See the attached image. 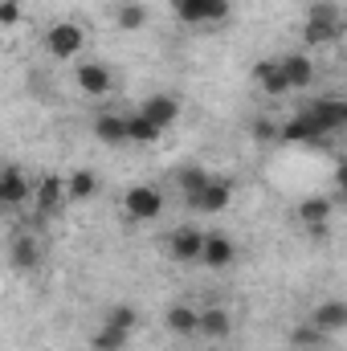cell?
<instances>
[{
    "instance_id": "obj_28",
    "label": "cell",
    "mask_w": 347,
    "mask_h": 351,
    "mask_svg": "<svg viewBox=\"0 0 347 351\" xmlns=\"http://www.w3.org/2000/svg\"><path fill=\"white\" fill-rule=\"evenodd\" d=\"M208 180H213V172H204V168H184V172H180V192H184V200L196 196L200 188H208Z\"/></svg>"
},
{
    "instance_id": "obj_29",
    "label": "cell",
    "mask_w": 347,
    "mask_h": 351,
    "mask_svg": "<svg viewBox=\"0 0 347 351\" xmlns=\"http://www.w3.org/2000/svg\"><path fill=\"white\" fill-rule=\"evenodd\" d=\"M250 131H254V139H258V143H282V127H278L274 119H258Z\"/></svg>"
},
{
    "instance_id": "obj_3",
    "label": "cell",
    "mask_w": 347,
    "mask_h": 351,
    "mask_svg": "<svg viewBox=\"0 0 347 351\" xmlns=\"http://www.w3.org/2000/svg\"><path fill=\"white\" fill-rule=\"evenodd\" d=\"M180 25H221L233 16V0H172Z\"/></svg>"
},
{
    "instance_id": "obj_11",
    "label": "cell",
    "mask_w": 347,
    "mask_h": 351,
    "mask_svg": "<svg viewBox=\"0 0 347 351\" xmlns=\"http://www.w3.org/2000/svg\"><path fill=\"white\" fill-rule=\"evenodd\" d=\"M229 331H233V315H229V306H221V302H204V306H200V339H229Z\"/></svg>"
},
{
    "instance_id": "obj_26",
    "label": "cell",
    "mask_w": 347,
    "mask_h": 351,
    "mask_svg": "<svg viewBox=\"0 0 347 351\" xmlns=\"http://www.w3.org/2000/svg\"><path fill=\"white\" fill-rule=\"evenodd\" d=\"M319 343H327V335H323L315 323H298V327H290V348L294 351H311V348H319Z\"/></svg>"
},
{
    "instance_id": "obj_20",
    "label": "cell",
    "mask_w": 347,
    "mask_h": 351,
    "mask_svg": "<svg viewBox=\"0 0 347 351\" xmlns=\"http://www.w3.org/2000/svg\"><path fill=\"white\" fill-rule=\"evenodd\" d=\"M282 70H286L290 90H307L315 82V62H311L302 49H298V53H286V58H282Z\"/></svg>"
},
{
    "instance_id": "obj_23",
    "label": "cell",
    "mask_w": 347,
    "mask_h": 351,
    "mask_svg": "<svg viewBox=\"0 0 347 351\" xmlns=\"http://www.w3.org/2000/svg\"><path fill=\"white\" fill-rule=\"evenodd\" d=\"M66 192H70V204H82L90 196H98V176L90 168H78V172L66 176Z\"/></svg>"
},
{
    "instance_id": "obj_6",
    "label": "cell",
    "mask_w": 347,
    "mask_h": 351,
    "mask_svg": "<svg viewBox=\"0 0 347 351\" xmlns=\"http://www.w3.org/2000/svg\"><path fill=\"white\" fill-rule=\"evenodd\" d=\"M229 200H233V180L213 176L208 188H200L196 196H188V208H196V213H225Z\"/></svg>"
},
{
    "instance_id": "obj_30",
    "label": "cell",
    "mask_w": 347,
    "mask_h": 351,
    "mask_svg": "<svg viewBox=\"0 0 347 351\" xmlns=\"http://www.w3.org/2000/svg\"><path fill=\"white\" fill-rule=\"evenodd\" d=\"M16 21H21V0H0V25L12 29Z\"/></svg>"
},
{
    "instance_id": "obj_25",
    "label": "cell",
    "mask_w": 347,
    "mask_h": 351,
    "mask_svg": "<svg viewBox=\"0 0 347 351\" xmlns=\"http://www.w3.org/2000/svg\"><path fill=\"white\" fill-rule=\"evenodd\" d=\"M115 25H119L123 33H139V29L147 25V4H143V0H127V4H119Z\"/></svg>"
},
{
    "instance_id": "obj_14",
    "label": "cell",
    "mask_w": 347,
    "mask_h": 351,
    "mask_svg": "<svg viewBox=\"0 0 347 351\" xmlns=\"http://www.w3.org/2000/svg\"><path fill=\"white\" fill-rule=\"evenodd\" d=\"M164 323H168L172 335L192 339V335H200V306H192V302H172L168 315H164Z\"/></svg>"
},
{
    "instance_id": "obj_31",
    "label": "cell",
    "mask_w": 347,
    "mask_h": 351,
    "mask_svg": "<svg viewBox=\"0 0 347 351\" xmlns=\"http://www.w3.org/2000/svg\"><path fill=\"white\" fill-rule=\"evenodd\" d=\"M335 192L347 200V160H339V164H335Z\"/></svg>"
},
{
    "instance_id": "obj_13",
    "label": "cell",
    "mask_w": 347,
    "mask_h": 351,
    "mask_svg": "<svg viewBox=\"0 0 347 351\" xmlns=\"http://www.w3.org/2000/svg\"><path fill=\"white\" fill-rule=\"evenodd\" d=\"M233 262H237L233 237H229V233H208V237H204V258H200V265H208V269H229Z\"/></svg>"
},
{
    "instance_id": "obj_19",
    "label": "cell",
    "mask_w": 347,
    "mask_h": 351,
    "mask_svg": "<svg viewBox=\"0 0 347 351\" xmlns=\"http://www.w3.org/2000/svg\"><path fill=\"white\" fill-rule=\"evenodd\" d=\"M8 262H12V269H21V274H33V269L41 265V245H37L29 233H21V237H12V245H8Z\"/></svg>"
},
{
    "instance_id": "obj_5",
    "label": "cell",
    "mask_w": 347,
    "mask_h": 351,
    "mask_svg": "<svg viewBox=\"0 0 347 351\" xmlns=\"http://www.w3.org/2000/svg\"><path fill=\"white\" fill-rule=\"evenodd\" d=\"M204 229H196V225H180L168 233V254H172L176 262H200L204 258Z\"/></svg>"
},
{
    "instance_id": "obj_1",
    "label": "cell",
    "mask_w": 347,
    "mask_h": 351,
    "mask_svg": "<svg viewBox=\"0 0 347 351\" xmlns=\"http://www.w3.org/2000/svg\"><path fill=\"white\" fill-rule=\"evenodd\" d=\"M344 37V21H339V8L331 0H319L307 8V25H302V41L315 45V49H327Z\"/></svg>"
},
{
    "instance_id": "obj_18",
    "label": "cell",
    "mask_w": 347,
    "mask_h": 351,
    "mask_svg": "<svg viewBox=\"0 0 347 351\" xmlns=\"http://www.w3.org/2000/svg\"><path fill=\"white\" fill-rule=\"evenodd\" d=\"M94 139L106 143V147H123V143H127V114L102 110V114L94 119Z\"/></svg>"
},
{
    "instance_id": "obj_9",
    "label": "cell",
    "mask_w": 347,
    "mask_h": 351,
    "mask_svg": "<svg viewBox=\"0 0 347 351\" xmlns=\"http://www.w3.org/2000/svg\"><path fill=\"white\" fill-rule=\"evenodd\" d=\"M33 180L21 172L16 164H8L4 172H0V204H8V208H21L25 200H33Z\"/></svg>"
},
{
    "instance_id": "obj_27",
    "label": "cell",
    "mask_w": 347,
    "mask_h": 351,
    "mask_svg": "<svg viewBox=\"0 0 347 351\" xmlns=\"http://www.w3.org/2000/svg\"><path fill=\"white\" fill-rule=\"evenodd\" d=\"M106 323H115V327H123V331H139V311L131 306V302H115L110 311H106Z\"/></svg>"
},
{
    "instance_id": "obj_17",
    "label": "cell",
    "mask_w": 347,
    "mask_h": 351,
    "mask_svg": "<svg viewBox=\"0 0 347 351\" xmlns=\"http://www.w3.org/2000/svg\"><path fill=\"white\" fill-rule=\"evenodd\" d=\"M323 135H327V131H323L307 110H298L294 119H286V123H282V143H319Z\"/></svg>"
},
{
    "instance_id": "obj_10",
    "label": "cell",
    "mask_w": 347,
    "mask_h": 351,
    "mask_svg": "<svg viewBox=\"0 0 347 351\" xmlns=\"http://www.w3.org/2000/svg\"><path fill=\"white\" fill-rule=\"evenodd\" d=\"M254 82L265 98H282V94H290V82H286V70H282V58L274 62V58H265L254 66Z\"/></svg>"
},
{
    "instance_id": "obj_8",
    "label": "cell",
    "mask_w": 347,
    "mask_h": 351,
    "mask_svg": "<svg viewBox=\"0 0 347 351\" xmlns=\"http://www.w3.org/2000/svg\"><path fill=\"white\" fill-rule=\"evenodd\" d=\"M70 200V192H66V180L53 172H45L37 180V188H33V208L41 213V217H49V213H58L62 204Z\"/></svg>"
},
{
    "instance_id": "obj_32",
    "label": "cell",
    "mask_w": 347,
    "mask_h": 351,
    "mask_svg": "<svg viewBox=\"0 0 347 351\" xmlns=\"http://www.w3.org/2000/svg\"><path fill=\"white\" fill-rule=\"evenodd\" d=\"M307 233H311V241H323V237H331V225H311Z\"/></svg>"
},
{
    "instance_id": "obj_12",
    "label": "cell",
    "mask_w": 347,
    "mask_h": 351,
    "mask_svg": "<svg viewBox=\"0 0 347 351\" xmlns=\"http://www.w3.org/2000/svg\"><path fill=\"white\" fill-rule=\"evenodd\" d=\"M307 114L331 135V131H339V127H347V98H319V102H311L307 106Z\"/></svg>"
},
{
    "instance_id": "obj_4",
    "label": "cell",
    "mask_w": 347,
    "mask_h": 351,
    "mask_svg": "<svg viewBox=\"0 0 347 351\" xmlns=\"http://www.w3.org/2000/svg\"><path fill=\"white\" fill-rule=\"evenodd\" d=\"M123 208L131 221H156L164 213V192L156 184H131L127 196H123Z\"/></svg>"
},
{
    "instance_id": "obj_7",
    "label": "cell",
    "mask_w": 347,
    "mask_h": 351,
    "mask_svg": "<svg viewBox=\"0 0 347 351\" xmlns=\"http://www.w3.org/2000/svg\"><path fill=\"white\" fill-rule=\"evenodd\" d=\"M74 82H78V90L90 94V98H106V94L115 90V74H110L106 62H82V66L74 70Z\"/></svg>"
},
{
    "instance_id": "obj_2",
    "label": "cell",
    "mask_w": 347,
    "mask_h": 351,
    "mask_svg": "<svg viewBox=\"0 0 347 351\" xmlns=\"http://www.w3.org/2000/svg\"><path fill=\"white\" fill-rule=\"evenodd\" d=\"M86 49V29L78 21H58L45 29V53L58 58V62H70Z\"/></svg>"
},
{
    "instance_id": "obj_22",
    "label": "cell",
    "mask_w": 347,
    "mask_h": 351,
    "mask_svg": "<svg viewBox=\"0 0 347 351\" xmlns=\"http://www.w3.org/2000/svg\"><path fill=\"white\" fill-rule=\"evenodd\" d=\"M294 213H298V221L311 229V225H331V200L327 196H302L298 204H294Z\"/></svg>"
},
{
    "instance_id": "obj_16",
    "label": "cell",
    "mask_w": 347,
    "mask_h": 351,
    "mask_svg": "<svg viewBox=\"0 0 347 351\" xmlns=\"http://www.w3.org/2000/svg\"><path fill=\"white\" fill-rule=\"evenodd\" d=\"M139 114H147L156 127H172L176 119H180V98L176 94H147L139 102Z\"/></svg>"
},
{
    "instance_id": "obj_15",
    "label": "cell",
    "mask_w": 347,
    "mask_h": 351,
    "mask_svg": "<svg viewBox=\"0 0 347 351\" xmlns=\"http://www.w3.org/2000/svg\"><path fill=\"white\" fill-rule=\"evenodd\" d=\"M311 323H315L323 335H339V331H347V298H327V302H319L315 315H311Z\"/></svg>"
},
{
    "instance_id": "obj_24",
    "label": "cell",
    "mask_w": 347,
    "mask_h": 351,
    "mask_svg": "<svg viewBox=\"0 0 347 351\" xmlns=\"http://www.w3.org/2000/svg\"><path fill=\"white\" fill-rule=\"evenodd\" d=\"M131 343V331L115 327V323H102L94 335H90V351H123Z\"/></svg>"
},
{
    "instance_id": "obj_21",
    "label": "cell",
    "mask_w": 347,
    "mask_h": 351,
    "mask_svg": "<svg viewBox=\"0 0 347 351\" xmlns=\"http://www.w3.org/2000/svg\"><path fill=\"white\" fill-rule=\"evenodd\" d=\"M164 135V127H156L147 114H127V143H135V147H152L156 139Z\"/></svg>"
}]
</instances>
